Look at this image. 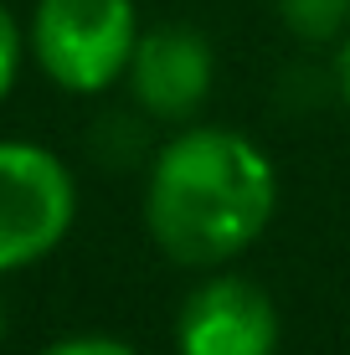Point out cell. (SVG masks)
<instances>
[{"mask_svg":"<svg viewBox=\"0 0 350 355\" xmlns=\"http://www.w3.org/2000/svg\"><path fill=\"white\" fill-rule=\"evenodd\" d=\"M124 78H129V93H134V103L144 114L175 124V119H191L207 103L216 62H211V46L201 31L155 26V31H139Z\"/></svg>","mask_w":350,"mask_h":355,"instance_id":"5b68a950","label":"cell"},{"mask_svg":"<svg viewBox=\"0 0 350 355\" xmlns=\"http://www.w3.org/2000/svg\"><path fill=\"white\" fill-rule=\"evenodd\" d=\"M0 340H6V299H0Z\"/></svg>","mask_w":350,"mask_h":355,"instance_id":"8fae6325","label":"cell"},{"mask_svg":"<svg viewBox=\"0 0 350 355\" xmlns=\"http://www.w3.org/2000/svg\"><path fill=\"white\" fill-rule=\"evenodd\" d=\"M144 119H150L144 108H139V114H103L98 124H93V134H88L93 160H98V165H114V170L134 165L139 155H144V144H150Z\"/></svg>","mask_w":350,"mask_h":355,"instance_id":"8992f818","label":"cell"},{"mask_svg":"<svg viewBox=\"0 0 350 355\" xmlns=\"http://www.w3.org/2000/svg\"><path fill=\"white\" fill-rule=\"evenodd\" d=\"M283 26L309 46H324L350 31V0H279Z\"/></svg>","mask_w":350,"mask_h":355,"instance_id":"52a82bcc","label":"cell"},{"mask_svg":"<svg viewBox=\"0 0 350 355\" xmlns=\"http://www.w3.org/2000/svg\"><path fill=\"white\" fill-rule=\"evenodd\" d=\"M21 57H26V36H21V21L10 16V6L0 0V103L10 98L21 78Z\"/></svg>","mask_w":350,"mask_h":355,"instance_id":"ba28073f","label":"cell"},{"mask_svg":"<svg viewBox=\"0 0 350 355\" xmlns=\"http://www.w3.org/2000/svg\"><path fill=\"white\" fill-rule=\"evenodd\" d=\"M335 88H340V98L350 103V31L340 36V52H335Z\"/></svg>","mask_w":350,"mask_h":355,"instance_id":"30bf717a","label":"cell"},{"mask_svg":"<svg viewBox=\"0 0 350 355\" xmlns=\"http://www.w3.org/2000/svg\"><path fill=\"white\" fill-rule=\"evenodd\" d=\"M180 355H273L279 350V304L252 278L222 273L180 304Z\"/></svg>","mask_w":350,"mask_h":355,"instance_id":"277c9868","label":"cell"},{"mask_svg":"<svg viewBox=\"0 0 350 355\" xmlns=\"http://www.w3.org/2000/svg\"><path fill=\"white\" fill-rule=\"evenodd\" d=\"M78 216L72 170L52 150L0 139V273L42 263Z\"/></svg>","mask_w":350,"mask_h":355,"instance_id":"3957f363","label":"cell"},{"mask_svg":"<svg viewBox=\"0 0 350 355\" xmlns=\"http://www.w3.org/2000/svg\"><path fill=\"white\" fill-rule=\"evenodd\" d=\"M134 42V0H36L31 10V57L67 93L114 88Z\"/></svg>","mask_w":350,"mask_h":355,"instance_id":"7a4b0ae2","label":"cell"},{"mask_svg":"<svg viewBox=\"0 0 350 355\" xmlns=\"http://www.w3.org/2000/svg\"><path fill=\"white\" fill-rule=\"evenodd\" d=\"M42 355H139V350L124 345V340H114V335H67V340H57V345H46Z\"/></svg>","mask_w":350,"mask_h":355,"instance_id":"9c48e42d","label":"cell"},{"mask_svg":"<svg viewBox=\"0 0 350 355\" xmlns=\"http://www.w3.org/2000/svg\"><path fill=\"white\" fill-rule=\"evenodd\" d=\"M279 206L273 160L237 129H186L155 155L144 186L150 237L186 268H216L263 237Z\"/></svg>","mask_w":350,"mask_h":355,"instance_id":"6da1fadb","label":"cell"}]
</instances>
